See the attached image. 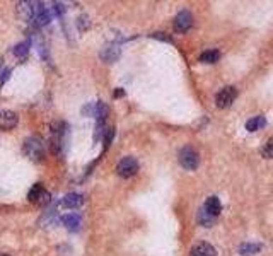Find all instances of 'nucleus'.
I'll use <instances>...</instances> for the list:
<instances>
[{
	"mask_svg": "<svg viewBox=\"0 0 273 256\" xmlns=\"http://www.w3.org/2000/svg\"><path fill=\"white\" fill-rule=\"evenodd\" d=\"M22 150L33 162H41L44 157V140L40 135H31L24 142Z\"/></svg>",
	"mask_w": 273,
	"mask_h": 256,
	"instance_id": "1",
	"label": "nucleus"
},
{
	"mask_svg": "<svg viewBox=\"0 0 273 256\" xmlns=\"http://www.w3.org/2000/svg\"><path fill=\"white\" fill-rule=\"evenodd\" d=\"M63 135H65V123L63 122H53L50 127V150L53 154H60L63 149Z\"/></svg>",
	"mask_w": 273,
	"mask_h": 256,
	"instance_id": "2",
	"label": "nucleus"
},
{
	"mask_svg": "<svg viewBox=\"0 0 273 256\" xmlns=\"http://www.w3.org/2000/svg\"><path fill=\"white\" fill-rule=\"evenodd\" d=\"M178 159H179V164H181L185 169H188V171H195L200 164L198 152H196L193 147H189V145L188 147H183L181 150H179Z\"/></svg>",
	"mask_w": 273,
	"mask_h": 256,
	"instance_id": "3",
	"label": "nucleus"
},
{
	"mask_svg": "<svg viewBox=\"0 0 273 256\" xmlns=\"http://www.w3.org/2000/svg\"><path fill=\"white\" fill-rule=\"evenodd\" d=\"M27 198H29L31 203H36V205H40V207H44V205H48V203L51 202L50 192H48V190L44 188L41 183H36V185H34L33 188L29 190V193H27Z\"/></svg>",
	"mask_w": 273,
	"mask_h": 256,
	"instance_id": "4",
	"label": "nucleus"
},
{
	"mask_svg": "<svg viewBox=\"0 0 273 256\" xmlns=\"http://www.w3.org/2000/svg\"><path fill=\"white\" fill-rule=\"evenodd\" d=\"M116 172H118L122 178H132V176H135L138 172V161L135 157H132V155H126V157H123L122 161L118 162Z\"/></svg>",
	"mask_w": 273,
	"mask_h": 256,
	"instance_id": "5",
	"label": "nucleus"
},
{
	"mask_svg": "<svg viewBox=\"0 0 273 256\" xmlns=\"http://www.w3.org/2000/svg\"><path fill=\"white\" fill-rule=\"evenodd\" d=\"M236 98H237V89L236 87H231V85H227V87H224L222 91H220L219 94L215 96L217 108H220V109L229 108V106L232 105L234 101H236Z\"/></svg>",
	"mask_w": 273,
	"mask_h": 256,
	"instance_id": "6",
	"label": "nucleus"
},
{
	"mask_svg": "<svg viewBox=\"0 0 273 256\" xmlns=\"http://www.w3.org/2000/svg\"><path fill=\"white\" fill-rule=\"evenodd\" d=\"M191 26H193V16L188 10H181L174 17V29L179 31V33H186Z\"/></svg>",
	"mask_w": 273,
	"mask_h": 256,
	"instance_id": "7",
	"label": "nucleus"
},
{
	"mask_svg": "<svg viewBox=\"0 0 273 256\" xmlns=\"http://www.w3.org/2000/svg\"><path fill=\"white\" fill-rule=\"evenodd\" d=\"M189 256H217V251L212 244L209 243H198L191 248Z\"/></svg>",
	"mask_w": 273,
	"mask_h": 256,
	"instance_id": "8",
	"label": "nucleus"
},
{
	"mask_svg": "<svg viewBox=\"0 0 273 256\" xmlns=\"http://www.w3.org/2000/svg\"><path fill=\"white\" fill-rule=\"evenodd\" d=\"M203 210L217 219L219 213H220V210H222V203H220L219 196H209L207 202H205V205H203Z\"/></svg>",
	"mask_w": 273,
	"mask_h": 256,
	"instance_id": "9",
	"label": "nucleus"
},
{
	"mask_svg": "<svg viewBox=\"0 0 273 256\" xmlns=\"http://www.w3.org/2000/svg\"><path fill=\"white\" fill-rule=\"evenodd\" d=\"M17 125V115L14 111H0V128L12 130Z\"/></svg>",
	"mask_w": 273,
	"mask_h": 256,
	"instance_id": "10",
	"label": "nucleus"
},
{
	"mask_svg": "<svg viewBox=\"0 0 273 256\" xmlns=\"http://www.w3.org/2000/svg\"><path fill=\"white\" fill-rule=\"evenodd\" d=\"M82 202H84V196L81 193H68L67 196H63L60 205L63 209H77V207L82 205Z\"/></svg>",
	"mask_w": 273,
	"mask_h": 256,
	"instance_id": "11",
	"label": "nucleus"
},
{
	"mask_svg": "<svg viewBox=\"0 0 273 256\" xmlns=\"http://www.w3.org/2000/svg\"><path fill=\"white\" fill-rule=\"evenodd\" d=\"M34 7L33 2H19L17 3V17L22 21H33Z\"/></svg>",
	"mask_w": 273,
	"mask_h": 256,
	"instance_id": "12",
	"label": "nucleus"
},
{
	"mask_svg": "<svg viewBox=\"0 0 273 256\" xmlns=\"http://www.w3.org/2000/svg\"><path fill=\"white\" fill-rule=\"evenodd\" d=\"M265 125H267V118L260 115V116H254V118L248 120L246 130L248 131H256V130H260V128H263Z\"/></svg>",
	"mask_w": 273,
	"mask_h": 256,
	"instance_id": "13",
	"label": "nucleus"
},
{
	"mask_svg": "<svg viewBox=\"0 0 273 256\" xmlns=\"http://www.w3.org/2000/svg\"><path fill=\"white\" fill-rule=\"evenodd\" d=\"M260 251H261V244H256V243H244L239 246V253L243 256H253L260 253Z\"/></svg>",
	"mask_w": 273,
	"mask_h": 256,
	"instance_id": "14",
	"label": "nucleus"
},
{
	"mask_svg": "<svg viewBox=\"0 0 273 256\" xmlns=\"http://www.w3.org/2000/svg\"><path fill=\"white\" fill-rule=\"evenodd\" d=\"M118 57H120V48H116V46H106L105 50L101 51V58L105 62H108V64L115 62Z\"/></svg>",
	"mask_w": 273,
	"mask_h": 256,
	"instance_id": "15",
	"label": "nucleus"
},
{
	"mask_svg": "<svg viewBox=\"0 0 273 256\" xmlns=\"http://www.w3.org/2000/svg\"><path fill=\"white\" fill-rule=\"evenodd\" d=\"M219 58H220V51L217 50H207L200 55V62L202 64H215V62H219Z\"/></svg>",
	"mask_w": 273,
	"mask_h": 256,
	"instance_id": "16",
	"label": "nucleus"
},
{
	"mask_svg": "<svg viewBox=\"0 0 273 256\" xmlns=\"http://www.w3.org/2000/svg\"><path fill=\"white\" fill-rule=\"evenodd\" d=\"M62 222L65 224L68 231H77L81 226V217L79 215H63L62 217Z\"/></svg>",
	"mask_w": 273,
	"mask_h": 256,
	"instance_id": "17",
	"label": "nucleus"
},
{
	"mask_svg": "<svg viewBox=\"0 0 273 256\" xmlns=\"http://www.w3.org/2000/svg\"><path fill=\"white\" fill-rule=\"evenodd\" d=\"M29 46H31L29 40H26V41H22V43L16 44V48H14V55H16L17 58H24L27 53H29Z\"/></svg>",
	"mask_w": 273,
	"mask_h": 256,
	"instance_id": "18",
	"label": "nucleus"
},
{
	"mask_svg": "<svg viewBox=\"0 0 273 256\" xmlns=\"http://www.w3.org/2000/svg\"><path fill=\"white\" fill-rule=\"evenodd\" d=\"M198 222H200V226H203V227H210L213 222H215V217H212L210 213H207L202 207L200 212H198Z\"/></svg>",
	"mask_w": 273,
	"mask_h": 256,
	"instance_id": "19",
	"label": "nucleus"
},
{
	"mask_svg": "<svg viewBox=\"0 0 273 256\" xmlns=\"http://www.w3.org/2000/svg\"><path fill=\"white\" fill-rule=\"evenodd\" d=\"M113 137H115V128H106L105 133H103V144H105V150L109 147V144L113 142Z\"/></svg>",
	"mask_w": 273,
	"mask_h": 256,
	"instance_id": "20",
	"label": "nucleus"
},
{
	"mask_svg": "<svg viewBox=\"0 0 273 256\" xmlns=\"http://www.w3.org/2000/svg\"><path fill=\"white\" fill-rule=\"evenodd\" d=\"M261 155H263L265 159H273V138H270V140L263 145V149H261Z\"/></svg>",
	"mask_w": 273,
	"mask_h": 256,
	"instance_id": "21",
	"label": "nucleus"
},
{
	"mask_svg": "<svg viewBox=\"0 0 273 256\" xmlns=\"http://www.w3.org/2000/svg\"><path fill=\"white\" fill-rule=\"evenodd\" d=\"M77 26H79V29L81 31H85L89 26H91V21H89L87 16H81V19L77 21Z\"/></svg>",
	"mask_w": 273,
	"mask_h": 256,
	"instance_id": "22",
	"label": "nucleus"
},
{
	"mask_svg": "<svg viewBox=\"0 0 273 256\" xmlns=\"http://www.w3.org/2000/svg\"><path fill=\"white\" fill-rule=\"evenodd\" d=\"M53 10H55V12H57V16H62V14H63L65 12V7L63 5H62V3H53Z\"/></svg>",
	"mask_w": 273,
	"mask_h": 256,
	"instance_id": "23",
	"label": "nucleus"
},
{
	"mask_svg": "<svg viewBox=\"0 0 273 256\" xmlns=\"http://www.w3.org/2000/svg\"><path fill=\"white\" fill-rule=\"evenodd\" d=\"M154 38H157V40H164V41H169V43H172V40L171 38H168V36H164V33H154L152 34Z\"/></svg>",
	"mask_w": 273,
	"mask_h": 256,
	"instance_id": "24",
	"label": "nucleus"
},
{
	"mask_svg": "<svg viewBox=\"0 0 273 256\" xmlns=\"http://www.w3.org/2000/svg\"><path fill=\"white\" fill-rule=\"evenodd\" d=\"M9 77H10V70L9 68H5V70L2 72V77H0V84H3V82H5Z\"/></svg>",
	"mask_w": 273,
	"mask_h": 256,
	"instance_id": "25",
	"label": "nucleus"
},
{
	"mask_svg": "<svg viewBox=\"0 0 273 256\" xmlns=\"http://www.w3.org/2000/svg\"><path fill=\"white\" fill-rule=\"evenodd\" d=\"M122 96H125L123 89H116V91H115V98H122Z\"/></svg>",
	"mask_w": 273,
	"mask_h": 256,
	"instance_id": "26",
	"label": "nucleus"
},
{
	"mask_svg": "<svg viewBox=\"0 0 273 256\" xmlns=\"http://www.w3.org/2000/svg\"><path fill=\"white\" fill-rule=\"evenodd\" d=\"M2 256H9V255H2Z\"/></svg>",
	"mask_w": 273,
	"mask_h": 256,
	"instance_id": "27",
	"label": "nucleus"
}]
</instances>
